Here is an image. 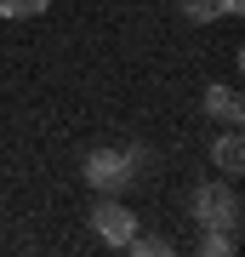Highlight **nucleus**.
Returning a JSON list of instances; mask_svg holds the SVG:
<instances>
[{
  "mask_svg": "<svg viewBox=\"0 0 245 257\" xmlns=\"http://www.w3.org/2000/svg\"><path fill=\"white\" fill-rule=\"evenodd\" d=\"M188 217L200 223V229H239V217H245V200H239L234 177L200 183V189L188 194Z\"/></svg>",
  "mask_w": 245,
  "mask_h": 257,
  "instance_id": "1",
  "label": "nucleus"
},
{
  "mask_svg": "<svg viewBox=\"0 0 245 257\" xmlns=\"http://www.w3.org/2000/svg\"><path fill=\"white\" fill-rule=\"evenodd\" d=\"M91 234H97L103 246L126 251V240L137 234V211L126 206V194H97V206H91Z\"/></svg>",
  "mask_w": 245,
  "mask_h": 257,
  "instance_id": "2",
  "label": "nucleus"
},
{
  "mask_svg": "<svg viewBox=\"0 0 245 257\" xmlns=\"http://www.w3.org/2000/svg\"><path fill=\"white\" fill-rule=\"evenodd\" d=\"M86 183L97 189V194H126L137 177H131V166H126V155H120V149H91L86 155Z\"/></svg>",
  "mask_w": 245,
  "mask_h": 257,
  "instance_id": "3",
  "label": "nucleus"
},
{
  "mask_svg": "<svg viewBox=\"0 0 245 257\" xmlns=\"http://www.w3.org/2000/svg\"><path fill=\"white\" fill-rule=\"evenodd\" d=\"M200 109H205V120H217V126H245V97H239V86H205Z\"/></svg>",
  "mask_w": 245,
  "mask_h": 257,
  "instance_id": "4",
  "label": "nucleus"
},
{
  "mask_svg": "<svg viewBox=\"0 0 245 257\" xmlns=\"http://www.w3.org/2000/svg\"><path fill=\"white\" fill-rule=\"evenodd\" d=\"M211 166H217L222 177H239L245 172V138H239V126H222V138L211 143Z\"/></svg>",
  "mask_w": 245,
  "mask_h": 257,
  "instance_id": "5",
  "label": "nucleus"
},
{
  "mask_svg": "<svg viewBox=\"0 0 245 257\" xmlns=\"http://www.w3.org/2000/svg\"><path fill=\"white\" fill-rule=\"evenodd\" d=\"M188 23H217V18H239L245 0H177Z\"/></svg>",
  "mask_w": 245,
  "mask_h": 257,
  "instance_id": "6",
  "label": "nucleus"
},
{
  "mask_svg": "<svg viewBox=\"0 0 245 257\" xmlns=\"http://www.w3.org/2000/svg\"><path fill=\"white\" fill-rule=\"evenodd\" d=\"M239 229H200V257H234Z\"/></svg>",
  "mask_w": 245,
  "mask_h": 257,
  "instance_id": "7",
  "label": "nucleus"
},
{
  "mask_svg": "<svg viewBox=\"0 0 245 257\" xmlns=\"http://www.w3.org/2000/svg\"><path fill=\"white\" fill-rule=\"evenodd\" d=\"M120 155H126V166H131V177H137V183H148V177L160 172V155H154L148 143H131V149H120Z\"/></svg>",
  "mask_w": 245,
  "mask_h": 257,
  "instance_id": "8",
  "label": "nucleus"
},
{
  "mask_svg": "<svg viewBox=\"0 0 245 257\" xmlns=\"http://www.w3.org/2000/svg\"><path fill=\"white\" fill-rule=\"evenodd\" d=\"M126 251H137V257H165V251H171V240H165V234H143V229H137V234L126 240Z\"/></svg>",
  "mask_w": 245,
  "mask_h": 257,
  "instance_id": "9",
  "label": "nucleus"
},
{
  "mask_svg": "<svg viewBox=\"0 0 245 257\" xmlns=\"http://www.w3.org/2000/svg\"><path fill=\"white\" fill-rule=\"evenodd\" d=\"M46 6H52V0H0V18H18L23 23V18H40Z\"/></svg>",
  "mask_w": 245,
  "mask_h": 257,
  "instance_id": "10",
  "label": "nucleus"
}]
</instances>
